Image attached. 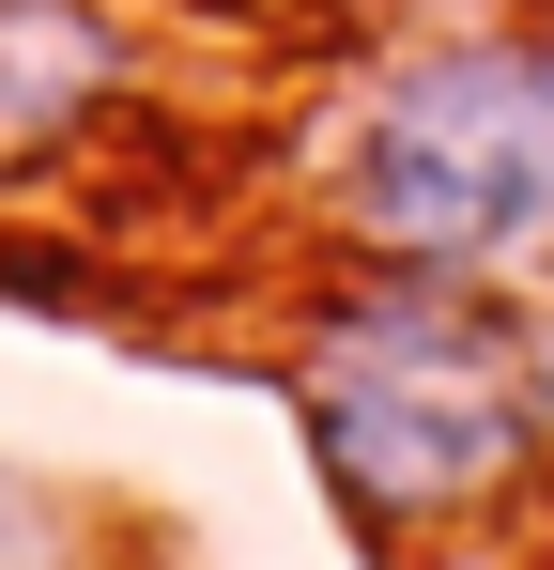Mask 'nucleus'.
Listing matches in <instances>:
<instances>
[{
    "label": "nucleus",
    "mask_w": 554,
    "mask_h": 570,
    "mask_svg": "<svg viewBox=\"0 0 554 570\" xmlns=\"http://www.w3.org/2000/svg\"><path fill=\"white\" fill-rule=\"evenodd\" d=\"M293 416L339 478V509L385 524V540L477 524L508 478L554 463V371L524 340V308L493 278H432V263H385V278L308 308Z\"/></svg>",
    "instance_id": "nucleus-1"
},
{
    "label": "nucleus",
    "mask_w": 554,
    "mask_h": 570,
    "mask_svg": "<svg viewBox=\"0 0 554 570\" xmlns=\"http://www.w3.org/2000/svg\"><path fill=\"white\" fill-rule=\"evenodd\" d=\"M339 232L432 278L554 263V47L477 31V47L400 62L339 139Z\"/></svg>",
    "instance_id": "nucleus-2"
},
{
    "label": "nucleus",
    "mask_w": 554,
    "mask_h": 570,
    "mask_svg": "<svg viewBox=\"0 0 554 570\" xmlns=\"http://www.w3.org/2000/svg\"><path fill=\"white\" fill-rule=\"evenodd\" d=\"M0 570H92V524L47 478H16V463H0Z\"/></svg>",
    "instance_id": "nucleus-3"
}]
</instances>
